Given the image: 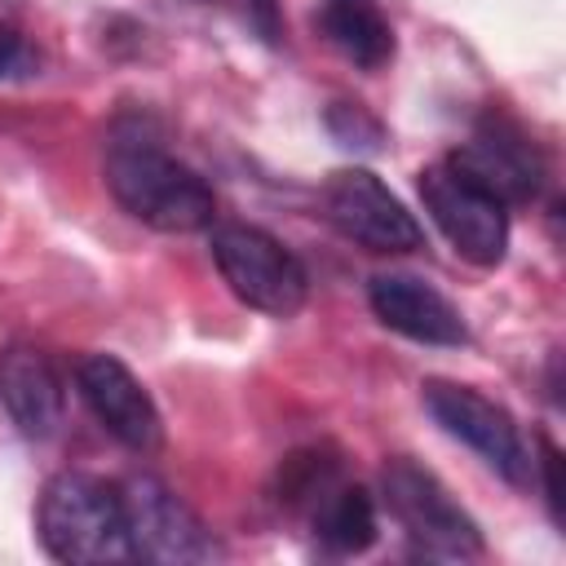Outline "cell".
<instances>
[{
	"label": "cell",
	"instance_id": "cell-14",
	"mask_svg": "<svg viewBox=\"0 0 566 566\" xmlns=\"http://www.w3.org/2000/svg\"><path fill=\"white\" fill-rule=\"evenodd\" d=\"M310 526L327 553L354 557V553H367L376 544V504L358 482L336 478L318 495V504L310 509Z\"/></svg>",
	"mask_w": 566,
	"mask_h": 566
},
{
	"label": "cell",
	"instance_id": "cell-6",
	"mask_svg": "<svg viewBox=\"0 0 566 566\" xmlns=\"http://www.w3.org/2000/svg\"><path fill=\"white\" fill-rule=\"evenodd\" d=\"M420 398H424V411L433 416V424L442 433H451L455 442H464L469 451H478L504 482H513V486L531 482V455H526L522 429L500 402H491L486 394L455 385V380H424Z\"/></svg>",
	"mask_w": 566,
	"mask_h": 566
},
{
	"label": "cell",
	"instance_id": "cell-16",
	"mask_svg": "<svg viewBox=\"0 0 566 566\" xmlns=\"http://www.w3.org/2000/svg\"><path fill=\"white\" fill-rule=\"evenodd\" d=\"M327 133L340 142V146H354V150H380L385 142V128L376 115H367L358 102H336L327 111Z\"/></svg>",
	"mask_w": 566,
	"mask_h": 566
},
{
	"label": "cell",
	"instance_id": "cell-10",
	"mask_svg": "<svg viewBox=\"0 0 566 566\" xmlns=\"http://www.w3.org/2000/svg\"><path fill=\"white\" fill-rule=\"evenodd\" d=\"M75 389L93 411V420L128 451H155L164 442V420L155 398L115 354H84L75 363Z\"/></svg>",
	"mask_w": 566,
	"mask_h": 566
},
{
	"label": "cell",
	"instance_id": "cell-1",
	"mask_svg": "<svg viewBox=\"0 0 566 566\" xmlns=\"http://www.w3.org/2000/svg\"><path fill=\"white\" fill-rule=\"evenodd\" d=\"M106 186L115 203L150 230L195 234L212 226V186L181 159H172L146 119H119L106 137Z\"/></svg>",
	"mask_w": 566,
	"mask_h": 566
},
{
	"label": "cell",
	"instance_id": "cell-15",
	"mask_svg": "<svg viewBox=\"0 0 566 566\" xmlns=\"http://www.w3.org/2000/svg\"><path fill=\"white\" fill-rule=\"evenodd\" d=\"M340 478V460H332L323 447H305V451H292L283 464H279V504L287 509H301L310 513L318 504V495Z\"/></svg>",
	"mask_w": 566,
	"mask_h": 566
},
{
	"label": "cell",
	"instance_id": "cell-9",
	"mask_svg": "<svg viewBox=\"0 0 566 566\" xmlns=\"http://www.w3.org/2000/svg\"><path fill=\"white\" fill-rule=\"evenodd\" d=\"M451 164L469 181L491 190L500 203H531L539 195V186H544V155H539V146L526 137L522 124H513L500 111L478 119L473 137L451 155Z\"/></svg>",
	"mask_w": 566,
	"mask_h": 566
},
{
	"label": "cell",
	"instance_id": "cell-7",
	"mask_svg": "<svg viewBox=\"0 0 566 566\" xmlns=\"http://www.w3.org/2000/svg\"><path fill=\"white\" fill-rule=\"evenodd\" d=\"M323 212L367 252H416L424 243V230L407 203L367 168H336L323 181Z\"/></svg>",
	"mask_w": 566,
	"mask_h": 566
},
{
	"label": "cell",
	"instance_id": "cell-3",
	"mask_svg": "<svg viewBox=\"0 0 566 566\" xmlns=\"http://www.w3.org/2000/svg\"><path fill=\"white\" fill-rule=\"evenodd\" d=\"M380 486H385V504L394 513V522L402 526V535L424 553V557H442V562H464L482 553V531L478 522L455 504V495L416 460L394 455L380 469Z\"/></svg>",
	"mask_w": 566,
	"mask_h": 566
},
{
	"label": "cell",
	"instance_id": "cell-5",
	"mask_svg": "<svg viewBox=\"0 0 566 566\" xmlns=\"http://www.w3.org/2000/svg\"><path fill=\"white\" fill-rule=\"evenodd\" d=\"M420 199L433 226L447 234L455 256H464L478 270H491L509 252V203H500L491 190L469 181L451 159L429 164L420 172Z\"/></svg>",
	"mask_w": 566,
	"mask_h": 566
},
{
	"label": "cell",
	"instance_id": "cell-2",
	"mask_svg": "<svg viewBox=\"0 0 566 566\" xmlns=\"http://www.w3.org/2000/svg\"><path fill=\"white\" fill-rule=\"evenodd\" d=\"M35 531L49 557L71 566H115L133 562L128 513L119 486L93 473H57L40 491Z\"/></svg>",
	"mask_w": 566,
	"mask_h": 566
},
{
	"label": "cell",
	"instance_id": "cell-11",
	"mask_svg": "<svg viewBox=\"0 0 566 566\" xmlns=\"http://www.w3.org/2000/svg\"><path fill=\"white\" fill-rule=\"evenodd\" d=\"M367 301H371V314L389 332H398L407 340L447 345V349H455V345L469 340V327H464L460 310L433 283H424L416 274H398V270L376 274L367 283Z\"/></svg>",
	"mask_w": 566,
	"mask_h": 566
},
{
	"label": "cell",
	"instance_id": "cell-17",
	"mask_svg": "<svg viewBox=\"0 0 566 566\" xmlns=\"http://www.w3.org/2000/svg\"><path fill=\"white\" fill-rule=\"evenodd\" d=\"M539 473H544V500H548V513L553 522L562 526L566 522V495H562V451L553 447V438H539Z\"/></svg>",
	"mask_w": 566,
	"mask_h": 566
},
{
	"label": "cell",
	"instance_id": "cell-13",
	"mask_svg": "<svg viewBox=\"0 0 566 566\" xmlns=\"http://www.w3.org/2000/svg\"><path fill=\"white\" fill-rule=\"evenodd\" d=\"M318 31L336 53H345L363 71H380L394 57V27L376 0H323Z\"/></svg>",
	"mask_w": 566,
	"mask_h": 566
},
{
	"label": "cell",
	"instance_id": "cell-4",
	"mask_svg": "<svg viewBox=\"0 0 566 566\" xmlns=\"http://www.w3.org/2000/svg\"><path fill=\"white\" fill-rule=\"evenodd\" d=\"M212 261L226 279V287L248 305L270 318H292L305 305L310 279L305 265L261 226L226 221L212 230Z\"/></svg>",
	"mask_w": 566,
	"mask_h": 566
},
{
	"label": "cell",
	"instance_id": "cell-19",
	"mask_svg": "<svg viewBox=\"0 0 566 566\" xmlns=\"http://www.w3.org/2000/svg\"><path fill=\"white\" fill-rule=\"evenodd\" d=\"M248 9L256 13V27L265 40H279V22H274V0H248Z\"/></svg>",
	"mask_w": 566,
	"mask_h": 566
},
{
	"label": "cell",
	"instance_id": "cell-18",
	"mask_svg": "<svg viewBox=\"0 0 566 566\" xmlns=\"http://www.w3.org/2000/svg\"><path fill=\"white\" fill-rule=\"evenodd\" d=\"M22 62H27V44H22V35H18L9 22H0V80L18 75Z\"/></svg>",
	"mask_w": 566,
	"mask_h": 566
},
{
	"label": "cell",
	"instance_id": "cell-8",
	"mask_svg": "<svg viewBox=\"0 0 566 566\" xmlns=\"http://www.w3.org/2000/svg\"><path fill=\"white\" fill-rule=\"evenodd\" d=\"M119 495H124V513H128L133 557H146L159 566H186V562H208L217 553L199 513L159 478L137 473L119 486Z\"/></svg>",
	"mask_w": 566,
	"mask_h": 566
},
{
	"label": "cell",
	"instance_id": "cell-12",
	"mask_svg": "<svg viewBox=\"0 0 566 566\" xmlns=\"http://www.w3.org/2000/svg\"><path fill=\"white\" fill-rule=\"evenodd\" d=\"M0 402L22 438H53L66 411V389L44 349L13 340L0 354Z\"/></svg>",
	"mask_w": 566,
	"mask_h": 566
}]
</instances>
